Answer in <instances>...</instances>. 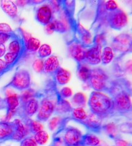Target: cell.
Returning <instances> with one entry per match:
<instances>
[{
	"label": "cell",
	"instance_id": "26",
	"mask_svg": "<svg viewBox=\"0 0 132 146\" xmlns=\"http://www.w3.org/2000/svg\"><path fill=\"white\" fill-rule=\"evenodd\" d=\"M34 139L38 145H43L48 140L49 136L46 131L42 130L34 134Z\"/></svg>",
	"mask_w": 132,
	"mask_h": 146
},
{
	"label": "cell",
	"instance_id": "49",
	"mask_svg": "<svg viewBox=\"0 0 132 146\" xmlns=\"http://www.w3.org/2000/svg\"><path fill=\"white\" fill-rule=\"evenodd\" d=\"M3 108H7V105H6L5 100H3L0 98V109H3Z\"/></svg>",
	"mask_w": 132,
	"mask_h": 146
},
{
	"label": "cell",
	"instance_id": "7",
	"mask_svg": "<svg viewBox=\"0 0 132 146\" xmlns=\"http://www.w3.org/2000/svg\"><path fill=\"white\" fill-rule=\"evenodd\" d=\"M55 111V105L51 100L44 99L39 106L37 119L40 122H45L48 120Z\"/></svg>",
	"mask_w": 132,
	"mask_h": 146
},
{
	"label": "cell",
	"instance_id": "33",
	"mask_svg": "<svg viewBox=\"0 0 132 146\" xmlns=\"http://www.w3.org/2000/svg\"><path fill=\"white\" fill-rule=\"evenodd\" d=\"M21 54H15V53L8 52L5 55L4 59H5V61L9 65L12 66L13 64L15 62L17 61V60L18 59L19 56Z\"/></svg>",
	"mask_w": 132,
	"mask_h": 146
},
{
	"label": "cell",
	"instance_id": "10",
	"mask_svg": "<svg viewBox=\"0 0 132 146\" xmlns=\"http://www.w3.org/2000/svg\"><path fill=\"white\" fill-rule=\"evenodd\" d=\"M102 47L100 46H95L91 47L85 53V60L90 65H96L101 62Z\"/></svg>",
	"mask_w": 132,
	"mask_h": 146
},
{
	"label": "cell",
	"instance_id": "20",
	"mask_svg": "<svg viewBox=\"0 0 132 146\" xmlns=\"http://www.w3.org/2000/svg\"><path fill=\"white\" fill-rule=\"evenodd\" d=\"M100 143V139L96 135L88 133L83 135L80 146H98Z\"/></svg>",
	"mask_w": 132,
	"mask_h": 146
},
{
	"label": "cell",
	"instance_id": "6",
	"mask_svg": "<svg viewBox=\"0 0 132 146\" xmlns=\"http://www.w3.org/2000/svg\"><path fill=\"white\" fill-rule=\"evenodd\" d=\"M110 27L116 31H120L127 24V17L124 11L120 9L110 11L108 19Z\"/></svg>",
	"mask_w": 132,
	"mask_h": 146
},
{
	"label": "cell",
	"instance_id": "3",
	"mask_svg": "<svg viewBox=\"0 0 132 146\" xmlns=\"http://www.w3.org/2000/svg\"><path fill=\"white\" fill-rule=\"evenodd\" d=\"M88 80L91 87L95 91L101 92L107 87L109 77L103 70L94 68L90 72V76Z\"/></svg>",
	"mask_w": 132,
	"mask_h": 146
},
{
	"label": "cell",
	"instance_id": "39",
	"mask_svg": "<svg viewBox=\"0 0 132 146\" xmlns=\"http://www.w3.org/2000/svg\"><path fill=\"white\" fill-rule=\"evenodd\" d=\"M55 26V31L58 33H64L66 31V26L60 21L55 20L52 21Z\"/></svg>",
	"mask_w": 132,
	"mask_h": 146
},
{
	"label": "cell",
	"instance_id": "11",
	"mask_svg": "<svg viewBox=\"0 0 132 146\" xmlns=\"http://www.w3.org/2000/svg\"><path fill=\"white\" fill-rule=\"evenodd\" d=\"M15 130V126L13 122H0V142L11 140Z\"/></svg>",
	"mask_w": 132,
	"mask_h": 146
},
{
	"label": "cell",
	"instance_id": "22",
	"mask_svg": "<svg viewBox=\"0 0 132 146\" xmlns=\"http://www.w3.org/2000/svg\"><path fill=\"white\" fill-rule=\"evenodd\" d=\"M71 115L73 119L79 122L85 121L88 116L87 113L83 107H77L71 110Z\"/></svg>",
	"mask_w": 132,
	"mask_h": 146
},
{
	"label": "cell",
	"instance_id": "29",
	"mask_svg": "<svg viewBox=\"0 0 132 146\" xmlns=\"http://www.w3.org/2000/svg\"><path fill=\"white\" fill-rule=\"evenodd\" d=\"M72 102L73 104L77 106V107H82V106H85L86 103L85 96L83 93L79 92L73 97Z\"/></svg>",
	"mask_w": 132,
	"mask_h": 146
},
{
	"label": "cell",
	"instance_id": "38",
	"mask_svg": "<svg viewBox=\"0 0 132 146\" xmlns=\"http://www.w3.org/2000/svg\"><path fill=\"white\" fill-rule=\"evenodd\" d=\"M34 92H32L31 90H25L23 92V94H21V96L20 98V100L21 101V102L23 103H25L26 102H27V101H29V100H31V99L33 98V96H34Z\"/></svg>",
	"mask_w": 132,
	"mask_h": 146
},
{
	"label": "cell",
	"instance_id": "32",
	"mask_svg": "<svg viewBox=\"0 0 132 146\" xmlns=\"http://www.w3.org/2000/svg\"><path fill=\"white\" fill-rule=\"evenodd\" d=\"M118 130L124 134H132V123L126 122L120 124L118 126Z\"/></svg>",
	"mask_w": 132,
	"mask_h": 146
},
{
	"label": "cell",
	"instance_id": "44",
	"mask_svg": "<svg viewBox=\"0 0 132 146\" xmlns=\"http://www.w3.org/2000/svg\"><path fill=\"white\" fill-rule=\"evenodd\" d=\"M11 33L6 34H0V45L4 44L7 40L11 38Z\"/></svg>",
	"mask_w": 132,
	"mask_h": 146
},
{
	"label": "cell",
	"instance_id": "40",
	"mask_svg": "<svg viewBox=\"0 0 132 146\" xmlns=\"http://www.w3.org/2000/svg\"><path fill=\"white\" fill-rule=\"evenodd\" d=\"M60 96L62 98H69L72 96V90L68 87H64L60 90Z\"/></svg>",
	"mask_w": 132,
	"mask_h": 146
},
{
	"label": "cell",
	"instance_id": "16",
	"mask_svg": "<svg viewBox=\"0 0 132 146\" xmlns=\"http://www.w3.org/2000/svg\"><path fill=\"white\" fill-rule=\"evenodd\" d=\"M70 52L73 59L78 62L84 61L85 60L86 50L84 49L81 45L73 44L70 47Z\"/></svg>",
	"mask_w": 132,
	"mask_h": 146
},
{
	"label": "cell",
	"instance_id": "17",
	"mask_svg": "<svg viewBox=\"0 0 132 146\" xmlns=\"http://www.w3.org/2000/svg\"><path fill=\"white\" fill-rule=\"evenodd\" d=\"M60 68V61L57 56L52 55L44 61V70L46 73L56 72Z\"/></svg>",
	"mask_w": 132,
	"mask_h": 146
},
{
	"label": "cell",
	"instance_id": "27",
	"mask_svg": "<svg viewBox=\"0 0 132 146\" xmlns=\"http://www.w3.org/2000/svg\"><path fill=\"white\" fill-rule=\"evenodd\" d=\"M103 128L112 138L116 139L118 138V127H117L116 124L113 123V122L109 123L105 126H103Z\"/></svg>",
	"mask_w": 132,
	"mask_h": 146
},
{
	"label": "cell",
	"instance_id": "37",
	"mask_svg": "<svg viewBox=\"0 0 132 146\" xmlns=\"http://www.w3.org/2000/svg\"><path fill=\"white\" fill-rule=\"evenodd\" d=\"M60 121H61V118L59 117H54L50 119L48 122V127L50 130L52 131L55 130L58 124H60Z\"/></svg>",
	"mask_w": 132,
	"mask_h": 146
},
{
	"label": "cell",
	"instance_id": "28",
	"mask_svg": "<svg viewBox=\"0 0 132 146\" xmlns=\"http://www.w3.org/2000/svg\"><path fill=\"white\" fill-rule=\"evenodd\" d=\"M28 130L32 134H36L44 129V126L38 121H31L28 123Z\"/></svg>",
	"mask_w": 132,
	"mask_h": 146
},
{
	"label": "cell",
	"instance_id": "34",
	"mask_svg": "<svg viewBox=\"0 0 132 146\" xmlns=\"http://www.w3.org/2000/svg\"><path fill=\"white\" fill-rule=\"evenodd\" d=\"M44 61H43L42 59L39 58V59H36L32 64V68H33L34 71L36 72H42L44 70Z\"/></svg>",
	"mask_w": 132,
	"mask_h": 146
},
{
	"label": "cell",
	"instance_id": "47",
	"mask_svg": "<svg viewBox=\"0 0 132 146\" xmlns=\"http://www.w3.org/2000/svg\"><path fill=\"white\" fill-rule=\"evenodd\" d=\"M116 146H129V144L124 139L117 138L115 139Z\"/></svg>",
	"mask_w": 132,
	"mask_h": 146
},
{
	"label": "cell",
	"instance_id": "23",
	"mask_svg": "<svg viewBox=\"0 0 132 146\" xmlns=\"http://www.w3.org/2000/svg\"><path fill=\"white\" fill-rule=\"evenodd\" d=\"M23 43L18 39L13 40L9 45V52L15 53V54H21V51H23Z\"/></svg>",
	"mask_w": 132,
	"mask_h": 146
},
{
	"label": "cell",
	"instance_id": "42",
	"mask_svg": "<svg viewBox=\"0 0 132 146\" xmlns=\"http://www.w3.org/2000/svg\"><path fill=\"white\" fill-rule=\"evenodd\" d=\"M10 66H11L7 64L3 59H0V76H1L4 72L7 71Z\"/></svg>",
	"mask_w": 132,
	"mask_h": 146
},
{
	"label": "cell",
	"instance_id": "2",
	"mask_svg": "<svg viewBox=\"0 0 132 146\" xmlns=\"http://www.w3.org/2000/svg\"><path fill=\"white\" fill-rule=\"evenodd\" d=\"M88 106L92 114L102 119L115 113L112 98L102 92H92L88 99Z\"/></svg>",
	"mask_w": 132,
	"mask_h": 146
},
{
	"label": "cell",
	"instance_id": "9",
	"mask_svg": "<svg viewBox=\"0 0 132 146\" xmlns=\"http://www.w3.org/2000/svg\"><path fill=\"white\" fill-rule=\"evenodd\" d=\"M6 94H7V98L5 100L7 105V113L6 115L5 122H8L14 115V114L16 113L17 109L20 104V98L17 94L9 90Z\"/></svg>",
	"mask_w": 132,
	"mask_h": 146
},
{
	"label": "cell",
	"instance_id": "45",
	"mask_svg": "<svg viewBox=\"0 0 132 146\" xmlns=\"http://www.w3.org/2000/svg\"><path fill=\"white\" fill-rule=\"evenodd\" d=\"M46 31L48 34H52L55 31V26L52 21H50L46 25Z\"/></svg>",
	"mask_w": 132,
	"mask_h": 146
},
{
	"label": "cell",
	"instance_id": "1",
	"mask_svg": "<svg viewBox=\"0 0 132 146\" xmlns=\"http://www.w3.org/2000/svg\"><path fill=\"white\" fill-rule=\"evenodd\" d=\"M110 94L114 102V111L120 114H126L132 111L131 88L128 81L120 79L110 88Z\"/></svg>",
	"mask_w": 132,
	"mask_h": 146
},
{
	"label": "cell",
	"instance_id": "12",
	"mask_svg": "<svg viewBox=\"0 0 132 146\" xmlns=\"http://www.w3.org/2000/svg\"><path fill=\"white\" fill-rule=\"evenodd\" d=\"M52 17V10L48 5H44L38 9L36 14V19L38 23L46 25L50 22Z\"/></svg>",
	"mask_w": 132,
	"mask_h": 146
},
{
	"label": "cell",
	"instance_id": "14",
	"mask_svg": "<svg viewBox=\"0 0 132 146\" xmlns=\"http://www.w3.org/2000/svg\"><path fill=\"white\" fill-rule=\"evenodd\" d=\"M102 119H103L99 117L98 116L91 113L90 115L87 116V118L85 121L80 122L83 123L84 125L86 126V128H88L90 130H96V132H98V130H100L101 128Z\"/></svg>",
	"mask_w": 132,
	"mask_h": 146
},
{
	"label": "cell",
	"instance_id": "48",
	"mask_svg": "<svg viewBox=\"0 0 132 146\" xmlns=\"http://www.w3.org/2000/svg\"><path fill=\"white\" fill-rule=\"evenodd\" d=\"M6 52V48L5 46H4V44L0 45V58L3 57L4 55L5 54Z\"/></svg>",
	"mask_w": 132,
	"mask_h": 146
},
{
	"label": "cell",
	"instance_id": "36",
	"mask_svg": "<svg viewBox=\"0 0 132 146\" xmlns=\"http://www.w3.org/2000/svg\"><path fill=\"white\" fill-rule=\"evenodd\" d=\"M20 146H38V144L34 138L28 136L21 141Z\"/></svg>",
	"mask_w": 132,
	"mask_h": 146
},
{
	"label": "cell",
	"instance_id": "50",
	"mask_svg": "<svg viewBox=\"0 0 132 146\" xmlns=\"http://www.w3.org/2000/svg\"><path fill=\"white\" fill-rule=\"evenodd\" d=\"M129 146H132V144H131V145H129Z\"/></svg>",
	"mask_w": 132,
	"mask_h": 146
},
{
	"label": "cell",
	"instance_id": "30",
	"mask_svg": "<svg viewBox=\"0 0 132 146\" xmlns=\"http://www.w3.org/2000/svg\"><path fill=\"white\" fill-rule=\"evenodd\" d=\"M56 109V112L60 114L66 113L68 112H71V107L70 104L68 102L65 100H62L58 104L57 107L55 109Z\"/></svg>",
	"mask_w": 132,
	"mask_h": 146
},
{
	"label": "cell",
	"instance_id": "31",
	"mask_svg": "<svg viewBox=\"0 0 132 146\" xmlns=\"http://www.w3.org/2000/svg\"><path fill=\"white\" fill-rule=\"evenodd\" d=\"M39 57L40 59H43V58L49 57L52 53V49L50 46L48 44H43L40 46V48L38 50Z\"/></svg>",
	"mask_w": 132,
	"mask_h": 146
},
{
	"label": "cell",
	"instance_id": "24",
	"mask_svg": "<svg viewBox=\"0 0 132 146\" xmlns=\"http://www.w3.org/2000/svg\"><path fill=\"white\" fill-rule=\"evenodd\" d=\"M26 48L29 51H36L38 50L40 47V42L35 38L30 37L27 42H26Z\"/></svg>",
	"mask_w": 132,
	"mask_h": 146
},
{
	"label": "cell",
	"instance_id": "4",
	"mask_svg": "<svg viewBox=\"0 0 132 146\" xmlns=\"http://www.w3.org/2000/svg\"><path fill=\"white\" fill-rule=\"evenodd\" d=\"M31 84V76L27 70L21 69L15 72L10 82L9 86L19 90H26Z\"/></svg>",
	"mask_w": 132,
	"mask_h": 146
},
{
	"label": "cell",
	"instance_id": "13",
	"mask_svg": "<svg viewBox=\"0 0 132 146\" xmlns=\"http://www.w3.org/2000/svg\"><path fill=\"white\" fill-rule=\"evenodd\" d=\"M13 122L15 126V130L13 135L12 139L18 141H22L24 138L27 137L28 133L29 132L28 128L26 127L19 119H15Z\"/></svg>",
	"mask_w": 132,
	"mask_h": 146
},
{
	"label": "cell",
	"instance_id": "41",
	"mask_svg": "<svg viewBox=\"0 0 132 146\" xmlns=\"http://www.w3.org/2000/svg\"><path fill=\"white\" fill-rule=\"evenodd\" d=\"M105 7L109 11H113L118 9V5L114 1H108L106 2Z\"/></svg>",
	"mask_w": 132,
	"mask_h": 146
},
{
	"label": "cell",
	"instance_id": "5",
	"mask_svg": "<svg viewBox=\"0 0 132 146\" xmlns=\"http://www.w3.org/2000/svg\"><path fill=\"white\" fill-rule=\"evenodd\" d=\"M112 47L120 53H132V35L124 33L117 36L112 42Z\"/></svg>",
	"mask_w": 132,
	"mask_h": 146
},
{
	"label": "cell",
	"instance_id": "15",
	"mask_svg": "<svg viewBox=\"0 0 132 146\" xmlns=\"http://www.w3.org/2000/svg\"><path fill=\"white\" fill-rule=\"evenodd\" d=\"M23 115L26 117H31L38 112L39 104L37 100L34 98L23 103Z\"/></svg>",
	"mask_w": 132,
	"mask_h": 146
},
{
	"label": "cell",
	"instance_id": "43",
	"mask_svg": "<svg viewBox=\"0 0 132 146\" xmlns=\"http://www.w3.org/2000/svg\"><path fill=\"white\" fill-rule=\"evenodd\" d=\"M12 33L11 28L7 23H0V34Z\"/></svg>",
	"mask_w": 132,
	"mask_h": 146
},
{
	"label": "cell",
	"instance_id": "19",
	"mask_svg": "<svg viewBox=\"0 0 132 146\" xmlns=\"http://www.w3.org/2000/svg\"><path fill=\"white\" fill-rule=\"evenodd\" d=\"M71 74L70 71L60 67L56 71V79L60 85H64L70 80Z\"/></svg>",
	"mask_w": 132,
	"mask_h": 146
},
{
	"label": "cell",
	"instance_id": "25",
	"mask_svg": "<svg viewBox=\"0 0 132 146\" xmlns=\"http://www.w3.org/2000/svg\"><path fill=\"white\" fill-rule=\"evenodd\" d=\"M90 72H91V70L88 68V67H87L86 65H82L78 68V76H79V78L82 81L86 82L89 80L90 76Z\"/></svg>",
	"mask_w": 132,
	"mask_h": 146
},
{
	"label": "cell",
	"instance_id": "18",
	"mask_svg": "<svg viewBox=\"0 0 132 146\" xmlns=\"http://www.w3.org/2000/svg\"><path fill=\"white\" fill-rule=\"evenodd\" d=\"M1 7L2 10L10 17L13 18L17 15L18 9H17L16 4L14 2L11 1H7V0L2 1Z\"/></svg>",
	"mask_w": 132,
	"mask_h": 146
},
{
	"label": "cell",
	"instance_id": "35",
	"mask_svg": "<svg viewBox=\"0 0 132 146\" xmlns=\"http://www.w3.org/2000/svg\"><path fill=\"white\" fill-rule=\"evenodd\" d=\"M81 31L82 33V41L83 44L85 45H89L92 43V39L90 34L86 31L85 29H83V27H81Z\"/></svg>",
	"mask_w": 132,
	"mask_h": 146
},
{
	"label": "cell",
	"instance_id": "46",
	"mask_svg": "<svg viewBox=\"0 0 132 146\" xmlns=\"http://www.w3.org/2000/svg\"><path fill=\"white\" fill-rule=\"evenodd\" d=\"M104 41H105V37L103 35H97L94 38V42L95 43V45L97 46H100L102 47V44Z\"/></svg>",
	"mask_w": 132,
	"mask_h": 146
},
{
	"label": "cell",
	"instance_id": "8",
	"mask_svg": "<svg viewBox=\"0 0 132 146\" xmlns=\"http://www.w3.org/2000/svg\"><path fill=\"white\" fill-rule=\"evenodd\" d=\"M83 134L74 127H69L65 131L64 141L66 146H80Z\"/></svg>",
	"mask_w": 132,
	"mask_h": 146
},
{
	"label": "cell",
	"instance_id": "21",
	"mask_svg": "<svg viewBox=\"0 0 132 146\" xmlns=\"http://www.w3.org/2000/svg\"><path fill=\"white\" fill-rule=\"evenodd\" d=\"M114 57V53L113 51V49L110 46H107L103 49V52H102L101 56V62L103 65H108L113 60Z\"/></svg>",
	"mask_w": 132,
	"mask_h": 146
}]
</instances>
